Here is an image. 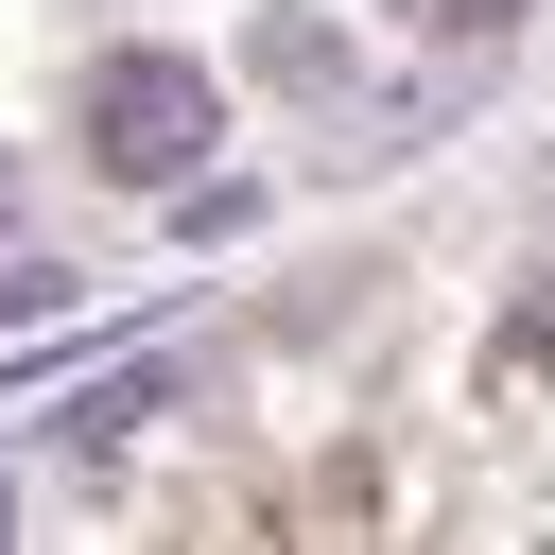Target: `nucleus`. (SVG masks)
Masks as SVG:
<instances>
[{
  "instance_id": "1",
  "label": "nucleus",
  "mask_w": 555,
  "mask_h": 555,
  "mask_svg": "<svg viewBox=\"0 0 555 555\" xmlns=\"http://www.w3.org/2000/svg\"><path fill=\"white\" fill-rule=\"evenodd\" d=\"M87 156L104 173H191L208 156V69L191 52H104L87 69Z\"/></svg>"
},
{
  "instance_id": "2",
  "label": "nucleus",
  "mask_w": 555,
  "mask_h": 555,
  "mask_svg": "<svg viewBox=\"0 0 555 555\" xmlns=\"http://www.w3.org/2000/svg\"><path fill=\"white\" fill-rule=\"evenodd\" d=\"M399 17H416V35H503L520 0H399Z\"/></svg>"
}]
</instances>
